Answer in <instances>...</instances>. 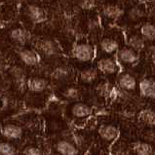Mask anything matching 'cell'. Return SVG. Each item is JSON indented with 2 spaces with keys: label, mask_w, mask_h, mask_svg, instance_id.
Returning <instances> with one entry per match:
<instances>
[{
  "label": "cell",
  "mask_w": 155,
  "mask_h": 155,
  "mask_svg": "<svg viewBox=\"0 0 155 155\" xmlns=\"http://www.w3.org/2000/svg\"><path fill=\"white\" fill-rule=\"evenodd\" d=\"M72 56L80 63H89L95 58V48L87 40H79L73 46Z\"/></svg>",
  "instance_id": "1"
},
{
  "label": "cell",
  "mask_w": 155,
  "mask_h": 155,
  "mask_svg": "<svg viewBox=\"0 0 155 155\" xmlns=\"http://www.w3.org/2000/svg\"><path fill=\"white\" fill-rule=\"evenodd\" d=\"M116 61L122 65H135L139 63L140 56L138 52L126 45L120 47L116 52Z\"/></svg>",
  "instance_id": "2"
},
{
  "label": "cell",
  "mask_w": 155,
  "mask_h": 155,
  "mask_svg": "<svg viewBox=\"0 0 155 155\" xmlns=\"http://www.w3.org/2000/svg\"><path fill=\"white\" fill-rule=\"evenodd\" d=\"M97 68L106 75H114L120 71V64L113 58L105 57L99 60Z\"/></svg>",
  "instance_id": "3"
},
{
  "label": "cell",
  "mask_w": 155,
  "mask_h": 155,
  "mask_svg": "<svg viewBox=\"0 0 155 155\" xmlns=\"http://www.w3.org/2000/svg\"><path fill=\"white\" fill-rule=\"evenodd\" d=\"M36 49L41 55L47 58L55 57L59 54V47L57 43L50 38L40 39L36 44Z\"/></svg>",
  "instance_id": "4"
},
{
  "label": "cell",
  "mask_w": 155,
  "mask_h": 155,
  "mask_svg": "<svg viewBox=\"0 0 155 155\" xmlns=\"http://www.w3.org/2000/svg\"><path fill=\"white\" fill-rule=\"evenodd\" d=\"M26 16L33 24H42L47 20V13L44 9L38 5L30 4L26 7Z\"/></svg>",
  "instance_id": "5"
},
{
  "label": "cell",
  "mask_w": 155,
  "mask_h": 155,
  "mask_svg": "<svg viewBox=\"0 0 155 155\" xmlns=\"http://www.w3.org/2000/svg\"><path fill=\"white\" fill-rule=\"evenodd\" d=\"M123 9L116 4H107V5L104 6L103 10H101V16H103L104 20L109 21V23H114V21H118L123 16Z\"/></svg>",
  "instance_id": "6"
},
{
  "label": "cell",
  "mask_w": 155,
  "mask_h": 155,
  "mask_svg": "<svg viewBox=\"0 0 155 155\" xmlns=\"http://www.w3.org/2000/svg\"><path fill=\"white\" fill-rule=\"evenodd\" d=\"M125 41L128 47H130L131 49L138 53L143 51V49L145 48V44H147V42L144 41V39L139 32L128 33Z\"/></svg>",
  "instance_id": "7"
},
{
  "label": "cell",
  "mask_w": 155,
  "mask_h": 155,
  "mask_svg": "<svg viewBox=\"0 0 155 155\" xmlns=\"http://www.w3.org/2000/svg\"><path fill=\"white\" fill-rule=\"evenodd\" d=\"M100 46H101V50L104 54L112 55L115 54L118 51L119 48H120V42H119L117 38H115L113 36H104L101 40Z\"/></svg>",
  "instance_id": "8"
},
{
  "label": "cell",
  "mask_w": 155,
  "mask_h": 155,
  "mask_svg": "<svg viewBox=\"0 0 155 155\" xmlns=\"http://www.w3.org/2000/svg\"><path fill=\"white\" fill-rule=\"evenodd\" d=\"M21 61L28 66H36L39 64V55L36 51L28 48H23L19 52Z\"/></svg>",
  "instance_id": "9"
},
{
  "label": "cell",
  "mask_w": 155,
  "mask_h": 155,
  "mask_svg": "<svg viewBox=\"0 0 155 155\" xmlns=\"http://www.w3.org/2000/svg\"><path fill=\"white\" fill-rule=\"evenodd\" d=\"M140 95L147 99H155V80L152 78H143L139 83Z\"/></svg>",
  "instance_id": "10"
},
{
  "label": "cell",
  "mask_w": 155,
  "mask_h": 155,
  "mask_svg": "<svg viewBox=\"0 0 155 155\" xmlns=\"http://www.w3.org/2000/svg\"><path fill=\"white\" fill-rule=\"evenodd\" d=\"M118 86L123 91H134L137 88V80L134 75L131 73L124 72L118 76Z\"/></svg>",
  "instance_id": "11"
},
{
  "label": "cell",
  "mask_w": 155,
  "mask_h": 155,
  "mask_svg": "<svg viewBox=\"0 0 155 155\" xmlns=\"http://www.w3.org/2000/svg\"><path fill=\"white\" fill-rule=\"evenodd\" d=\"M10 37L13 41L18 44V45L24 46L29 41L30 35L25 28H21V26H18V28L11 29Z\"/></svg>",
  "instance_id": "12"
},
{
  "label": "cell",
  "mask_w": 155,
  "mask_h": 155,
  "mask_svg": "<svg viewBox=\"0 0 155 155\" xmlns=\"http://www.w3.org/2000/svg\"><path fill=\"white\" fill-rule=\"evenodd\" d=\"M1 134L8 140H19L23 136V129L16 124H6L1 128Z\"/></svg>",
  "instance_id": "13"
},
{
  "label": "cell",
  "mask_w": 155,
  "mask_h": 155,
  "mask_svg": "<svg viewBox=\"0 0 155 155\" xmlns=\"http://www.w3.org/2000/svg\"><path fill=\"white\" fill-rule=\"evenodd\" d=\"M140 33L147 43L155 44V23L153 21H145L141 25Z\"/></svg>",
  "instance_id": "14"
},
{
  "label": "cell",
  "mask_w": 155,
  "mask_h": 155,
  "mask_svg": "<svg viewBox=\"0 0 155 155\" xmlns=\"http://www.w3.org/2000/svg\"><path fill=\"white\" fill-rule=\"evenodd\" d=\"M56 152L60 155H78V148L68 140H60L55 145Z\"/></svg>",
  "instance_id": "15"
},
{
  "label": "cell",
  "mask_w": 155,
  "mask_h": 155,
  "mask_svg": "<svg viewBox=\"0 0 155 155\" xmlns=\"http://www.w3.org/2000/svg\"><path fill=\"white\" fill-rule=\"evenodd\" d=\"M48 81L42 77H31L28 81V88L32 93H42L48 87Z\"/></svg>",
  "instance_id": "16"
},
{
  "label": "cell",
  "mask_w": 155,
  "mask_h": 155,
  "mask_svg": "<svg viewBox=\"0 0 155 155\" xmlns=\"http://www.w3.org/2000/svg\"><path fill=\"white\" fill-rule=\"evenodd\" d=\"M99 134L103 140H104L106 141H111V140H113L117 138L118 129L113 125L105 124V125H101L100 127Z\"/></svg>",
  "instance_id": "17"
},
{
  "label": "cell",
  "mask_w": 155,
  "mask_h": 155,
  "mask_svg": "<svg viewBox=\"0 0 155 155\" xmlns=\"http://www.w3.org/2000/svg\"><path fill=\"white\" fill-rule=\"evenodd\" d=\"M71 114L76 118H85L92 114V107L84 103H75L71 106Z\"/></svg>",
  "instance_id": "18"
},
{
  "label": "cell",
  "mask_w": 155,
  "mask_h": 155,
  "mask_svg": "<svg viewBox=\"0 0 155 155\" xmlns=\"http://www.w3.org/2000/svg\"><path fill=\"white\" fill-rule=\"evenodd\" d=\"M99 77V69L97 68H87L79 73V80L85 84L95 82Z\"/></svg>",
  "instance_id": "19"
},
{
  "label": "cell",
  "mask_w": 155,
  "mask_h": 155,
  "mask_svg": "<svg viewBox=\"0 0 155 155\" xmlns=\"http://www.w3.org/2000/svg\"><path fill=\"white\" fill-rule=\"evenodd\" d=\"M139 120L147 126H155V111L150 108L143 109L139 113Z\"/></svg>",
  "instance_id": "20"
},
{
  "label": "cell",
  "mask_w": 155,
  "mask_h": 155,
  "mask_svg": "<svg viewBox=\"0 0 155 155\" xmlns=\"http://www.w3.org/2000/svg\"><path fill=\"white\" fill-rule=\"evenodd\" d=\"M143 4H139L134 7H132L128 11V19L131 21H139L145 16V10L143 8Z\"/></svg>",
  "instance_id": "21"
},
{
  "label": "cell",
  "mask_w": 155,
  "mask_h": 155,
  "mask_svg": "<svg viewBox=\"0 0 155 155\" xmlns=\"http://www.w3.org/2000/svg\"><path fill=\"white\" fill-rule=\"evenodd\" d=\"M70 74V68L68 66L61 65L56 68L52 72V77L56 79V80H64V79L68 78Z\"/></svg>",
  "instance_id": "22"
},
{
  "label": "cell",
  "mask_w": 155,
  "mask_h": 155,
  "mask_svg": "<svg viewBox=\"0 0 155 155\" xmlns=\"http://www.w3.org/2000/svg\"><path fill=\"white\" fill-rule=\"evenodd\" d=\"M134 151L137 155H153V149L150 144L147 143H137L134 145Z\"/></svg>",
  "instance_id": "23"
},
{
  "label": "cell",
  "mask_w": 155,
  "mask_h": 155,
  "mask_svg": "<svg viewBox=\"0 0 155 155\" xmlns=\"http://www.w3.org/2000/svg\"><path fill=\"white\" fill-rule=\"evenodd\" d=\"M17 149L13 144L6 143V141H0V155H16Z\"/></svg>",
  "instance_id": "24"
},
{
  "label": "cell",
  "mask_w": 155,
  "mask_h": 155,
  "mask_svg": "<svg viewBox=\"0 0 155 155\" xmlns=\"http://www.w3.org/2000/svg\"><path fill=\"white\" fill-rule=\"evenodd\" d=\"M63 95L69 100H77L80 97V91L76 87L69 86L63 91Z\"/></svg>",
  "instance_id": "25"
},
{
  "label": "cell",
  "mask_w": 155,
  "mask_h": 155,
  "mask_svg": "<svg viewBox=\"0 0 155 155\" xmlns=\"http://www.w3.org/2000/svg\"><path fill=\"white\" fill-rule=\"evenodd\" d=\"M78 5L83 10H93L96 5H97V1L96 0H79Z\"/></svg>",
  "instance_id": "26"
},
{
  "label": "cell",
  "mask_w": 155,
  "mask_h": 155,
  "mask_svg": "<svg viewBox=\"0 0 155 155\" xmlns=\"http://www.w3.org/2000/svg\"><path fill=\"white\" fill-rule=\"evenodd\" d=\"M24 155H42L41 150L34 147H28L24 150Z\"/></svg>",
  "instance_id": "27"
},
{
  "label": "cell",
  "mask_w": 155,
  "mask_h": 155,
  "mask_svg": "<svg viewBox=\"0 0 155 155\" xmlns=\"http://www.w3.org/2000/svg\"><path fill=\"white\" fill-rule=\"evenodd\" d=\"M150 61H151V63L155 65V49L151 51L150 53Z\"/></svg>",
  "instance_id": "28"
},
{
  "label": "cell",
  "mask_w": 155,
  "mask_h": 155,
  "mask_svg": "<svg viewBox=\"0 0 155 155\" xmlns=\"http://www.w3.org/2000/svg\"><path fill=\"white\" fill-rule=\"evenodd\" d=\"M5 21H4V20L2 19V17L1 16H0V29H1V28H4V26H5Z\"/></svg>",
  "instance_id": "29"
},
{
  "label": "cell",
  "mask_w": 155,
  "mask_h": 155,
  "mask_svg": "<svg viewBox=\"0 0 155 155\" xmlns=\"http://www.w3.org/2000/svg\"><path fill=\"white\" fill-rule=\"evenodd\" d=\"M136 2H138L139 4H144V3H147L148 0H135Z\"/></svg>",
  "instance_id": "30"
},
{
  "label": "cell",
  "mask_w": 155,
  "mask_h": 155,
  "mask_svg": "<svg viewBox=\"0 0 155 155\" xmlns=\"http://www.w3.org/2000/svg\"><path fill=\"white\" fill-rule=\"evenodd\" d=\"M52 155H60V154L59 153H53Z\"/></svg>",
  "instance_id": "31"
},
{
  "label": "cell",
  "mask_w": 155,
  "mask_h": 155,
  "mask_svg": "<svg viewBox=\"0 0 155 155\" xmlns=\"http://www.w3.org/2000/svg\"><path fill=\"white\" fill-rule=\"evenodd\" d=\"M154 155H155V154H154Z\"/></svg>",
  "instance_id": "32"
}]
</instances>
